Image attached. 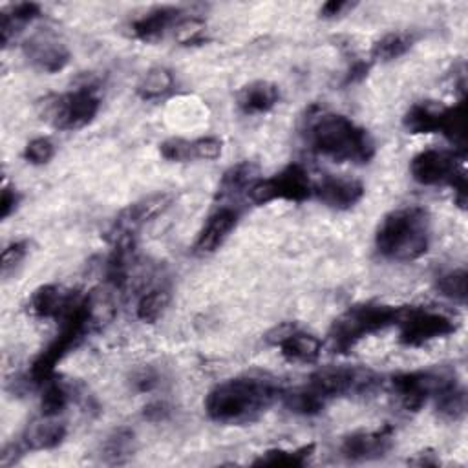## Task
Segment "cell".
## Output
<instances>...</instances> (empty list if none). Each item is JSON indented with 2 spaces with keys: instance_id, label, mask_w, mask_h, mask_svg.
I'll use <instances>...</instances> for the list:
<instances>
[{
  "instance_id": "15",
  "label": "cell",
  "mask_w": 468,
  "mask_h": 468,
  "mask_svg": "<svg viewBox=\"0 0 468 468\" xmlns=\"http://www.w3.org/2000/svg\"><path fill=\"white\" fill-rule=\"evenodd\" d=\"M364 185L349 176H324L313 183V196L325 207L335 210H347L364 197Z\"/></svg>"
},
{
  "instance_id": "41",
  "label": "cell",
  "mask_w": 468,
  "mask_h": 468,
  "mask_svg": "<svg viewBox=\"0 0 468 468\" xmlns=\"http://www.w3.org/2000/svg\"><path fill=\"white\" fill-rule=\"evenodd\" d=\"M349 7H353V4H349L346 0H329L320 7V16L322 18H336Z\"/></svg>"
},
{
  "instance_id": "40",
  "label": "cell",
  "mask_w": 468,
  "mask_h": 468,
  "mask_svg": "<svg viewBox=\"0 0 468 468\" xmlns=\"http://www.w3.org/2000/svg\"><path fill=\"white\" fill-rule=\"evenodd\" d=\"M369 68H371V60H355V62L351 64V68L347 69V73H346L344 84L360 82L362 79H366Z\"/></svg>"
},
{
  "instance_id": "21",
  "label": "cell",
  "mask_w": 468,
  "mask_h": 468,
  "mask_svg": "<svg viewBox=\"0 0 468 468\" xmlns=\"http://www.w3.org/2000/svg\"><path fill=\"white\" fill-rule=\"evenodd\" d=\"M254 181H258V165L252 161H239L223 172L216 190V199L227 201L241 196L243 192L247 194Z\"/></svg>"
},
{
  "instance_id": "34",
  "label": "cell",
  "mask_w": 468,
  "mask_h": 468,
  "mask_svg": "<svg viewBox=\"0 0 468 468\" xmlns=\"http://www.w3.org/2000/svg\"><path fill=\"white\" fill-rule=\"evenodd\" d=\"M55 155V144L48 137H35L31 139L22 152L24 161L29 165H46Z\"/></svg>"
},
{
  "instance_id": "37",
  "label": "cell",
  "mask_w": 468,
  "mask_h": 468,
  "mask_svg": "<svg viewBox=\"0 0 468 468\" xmlns=\"http://www.w3.org/2000/svg\"><path fill=\"white\" fill-rule=\"evenodd\" d=\"M196 159H216L221 155L223 143L218 137H199L192 141Z\"/></svg>"
},
{
  "instance_id": "33",
  "label": "cell",
  "mask_w": 468,
  "mask_h": 468,
  "mask_svg": "<svg viewBox=\"0 0 468 468\" xmlns=\"http://www.w3.org/2000/svg\"><path fill=\"white\" fill-rule=\"evenodd\" d=\"M159 152L166 161H174V163H185V161L196 159L192 141L183 137H170L163 141L159 144Z\"/></svg>"
},
{
  "instance_id": "2",
  "label": "cell",
  "mask_w": 468,
  "mask_h": 468,
  "mask_svg": "<svg viewBox=\"0 0 468 468\" xmlns=\"http://www.w3.org/2000/svg\"><path fill=\"white\" fill-rule=\"evenodd\" d=\"M311 148L336 163L364 165L375 157V141L369 132L342 113H318L307 128Z\"/></svg>"
},
{
  "instance_id": "16",
  "label": "cell",
  "mask_w": 468,
  "mask_h": 468,
  "mask_svg": "<svg viewBox=\"0 0 468 468\" xmlns=\"http://www.w3.org/2000/svg\"><path fill=\"white\" fill-rule=\"evenodd\" d=\"M82 292L64 289L57 283H46L37 287L27 300V313L35 318L60 320L66 311L80 298Z\"/></svg>"
},
{
  "instance_id": "42",
  "label": "cell",
  "mask_w": 468,
  "mask_h": 468,
  "mask_svg": "<svg viewBox=\"0 0 468 468\" xmlns=\"http://www.w3.org/2000/svg\"><path fill=\"white\" fill-rule=\"evenodd\" d=\"M410 464H417V466H437L441 461L437 457V453H433L431 450H424L420 453H417L415 459L408 461Z\"/></svg>"
},
{
  "instance_id": "36",
  "label": "cell",
  "mask_w": 468,
  "mask_h": 468,
  "mask_svg": "<svg viewBox=\"0 0 468 468\" xmlns=\"http://www.w3.org/2000/svg\"><path fill=\"white\" fill-rule=\"evenodd\" d=\"M132 388L139 393H148V391H154L159 384V373L157 369H154L152 366H143L139 369H135L132 373Z\"/></svg>"
},
{
  "instance_id": "4",
  "label": "cell",
  "mask_w": 468,
  "mask_h": 468,
  "mask_svg": "<svg viewBox=\"0 0 468 468\" xmlns=\"http://www.w3.org/2000/svg\"><path fill=\"white\" fill-rule=\"evenodd\" d=\"M400 307L378 303V302H364L347 307L342 314H338L329 327V342L335 353L351 351L360 340L384 331L389 325H395L399 318Z\"/></svg>"
},
{
  "instance_id": "5",
  "label": "cell",
  "mask_w": 468,
  "mask_h": 468,
  "mask_svg": "<svg viewBox=\"0 0 468 468\" xmlns=\"http://www.w3.org/2000/svg\"><path fill=\"white\" fill-rule=\"evenodd\" d=\"M99 108V86L93 80H86L66 93L49 95L42 102V119L57 130H80L95 119Z\"/></svg>"
},
{
  "instance_id": "14",
  "label": "cell",
  "mask_w": 468,
  "mask_h": 468,
  "mask_svg": "<svg viewBox=\"0 0 468 468\" xmlns=\"http://www.w3.org/2000/svg\"><path fill=\"white\" fill-rule=\"evenodd\" d=\"M172 194L157 192L150 194L119 212L113 221L110 234H135L141 230L143 225L150 223L157 216H161L172 205Z\"/></svg>"
},
{
  "instance_id": "23",
  "label": "cell",
  "mask_w": 468,
  "mask_h": 468,
  "mask_svg": "<svg viewBox=\"0 0 468 468\" xmlns=\"http://www.w3.org/2000/svg\"><path fill=\"white\" fill-rule=\"evenodd\" d=\"M42 395H40V415L46 417H58L69 402L75 399V388L71 382L62 380L58 377L48 378L42 386Z\"/></svg>"
},
{
  "instance_id": "19",
  "label": "cell",
  "mask_w": 468,
  "mask_h": 468,
  "mask_svg": "<svg viewBox=\"0 0 468 468\" xmlns=\"http://www.w3.org/2000/svg\"><path fill=\"white\" fill-rule=\"evenodd\" d=\"M183 11L174 5H159L144 13L143 16L135 18L130 26L133 38L141 42H155L159 40L170 27L174 29L176 24L183 18Z\"/></svg>"
},
{
  "instance_id": "26",
  "label": "cell",
  "mask_w": 468,
  "mask_h": 468,
  "mask_svg": "<svg viewBox=\"0 0 468 468\" xmlns=\"http://www.w3.org/2000/svg\"><path fill=\"white\" fill-rule=\"evenodd\" d=\"M174 88H176L174 73L166 68L155 66V68H150L141 77L135 91L143 101H157V99H165L166 95H170L174 91Z\"/></svg>"
},
{
  "instance_id": "6",
  "label": "cell",
  "mask_w": 468,
  "mask_h": 468,
  "mask_svg": "<svg viewBox=\"0 0 468 468\" xmlns=\"http://www.w3.org/2000/svg\"><path fill=\"white\" fill-rule=\"evenodd\" d=\"M382 377L366 366H322L309 375L307 386L314 389L322 399L366 395L371 393Z\"/></svg>"
},
{
  "instance_id": "29",
  "label": "cell",
  "mask_w": 468,
  "mask_h": 468,
  "mask_svg": "<svg viewBox=\"0 0 468 468\" xmlns=\"http://www.w3.org/2000/svg\"><path fill=\"white\" fill-rule=\"evenodd\" d=\"M415 42V37L408 31H393L386 33L382 38H378L371 48V62H389L399 57H402Z\"/></svg>"
},
{
  "instance_id": "13",
  "label": "cell",
  "mask_w": 468,
  "mask_h": 468,
  "mask_svg": "<svg viewBox=\"0 0 468 468\" xmlns=\"http://www.w3.org/2000/svg\"><path fill=\"white\" fill-rule=\"evenodd\" d=\"M267 340L274 344L280 349L282 356L291 362H316L322 351V342L314 335L305 333L291 324L276 327L272 333L267 335Z\"/></svg>"
},
{
  "instance_id": "17",
  "label": "cell",
  "mask_w": 468,
  "mask_h": 468,
  "mask_svg": "<svg viewBox=\"0 0 468 468\" xmlns=\"http://www.w3.org/2000/svg\"><path fill=\"white\" fill-rule=\"evenodd\" d=\"M238 219H239L238 208L230 205H223L216 208L208 216L203 229L199 230L194 243V250L197 254H210L218 250L223 245V241L229 238V234L234 230V227L238 225Z\"/></svg>"
},
{
  "instance_id": "8",
  "label": "cell",
  "mask_w": 468,
  "mask_h": 468,
  "mask_svg": "<svg viewBox=\"0 0 468 468\" xmlns=\"http://www.w3.org/2000/svg\"><path fill=\"white\" fill-rule=\"evenodd\" d=\"M247 196L256 205H267L278 199L302 203L313 196V181L300 163H291L274 176L254 181Z\"/></svg>"
},
{
  "instance_id": "39",
  "label": "cell",
  "mask_w": 468,
  "mask_h": 468,
  "mask_svg": "<svg viewBox=\"0 0 468 468\" xmlns=\"http://www.w3.org/2000/svg\"><path fill=\"white\" fill-rule=\"evenodd\" d=\"M170 415L172 408L165 400H152L143 408V417L150 422H165L170 419Z\"/></svg>"
},
{
  "instance_id": "31",
  "label": "cell",
  "mask_w": 468,
  "mask_h": 468,
  "mask_svg": "<svg viewBox=\"0 0 468 468\" xmlns=\"http://www.w3.org/2000/svg\"><path fill=\"white\" fill-rule=\"evenodd\" d=\"M466 282H468V272H466V269H452V271L441 272V274L437 276L435 285H437V291H439L442 296H446V298H450V300H453V302L464 305L466 294H468V292H466V291H468Z\"/></svg>"
},
{
  "instance_id": "3",
  "label": "cell",
  "mask_w": 468,
  "mask_h": 468,
  "mask_svg": "<svg viewBox=\"0 0 468 468\" xmlns=\"http://www.w3.org/2000/svg\"><path fill=\"white\" fill-rule=\"evenodd\" d=\"M431 241V218L426 208L411 205L386 214L375 232L378 254L393 261L424 256Z\"/></svg>"
},
{
  "instance_id": "1",
  "label": "cell",
  "mask_w": 468,
  "mask_h": 468,
  "mask_svg": "<svg viewBox=\"0 0 468 468\" xmlns=\"http://www.w3.org/2000/svg\"><path fill=\"white\" fill-rule=\"evenodd\" d=\"M280 397V388L263 377H236L216 384L205 397L208 419L219 424H249Z\"/></svg>"
},
{
  "instance_id": "10",
  "label": "cell",
  "mask_w": 468,
  "mask_h": 468,
  "mask_svg": "<svg viewBox=\"0 0 468 468\" xmlns=\"http://www.w3.org/2000/svg\"><path fill=\"white\" fill-rule=\"evenodd\" d=\"M461 159L463 157H459L453 150L426 148L411 159L410 172L419 185H424V186L448 185L450 186L453 179L464 172L459 166Z\"/></svg>"
},
{
  "instance_id": "35",
  "label": "cell",
  "mask_w": 468,
  "mask_h": 468,
  "mask_svg": "<svg viewBox=\"0 0 468 468\" xmlns=\"http://www.w3.org/2000/svg\"><path fill=\"white\" fill-rule=\"evenodd\" d=\"M27 254L26 241H13L2 250V276L11 274Z\"/></svg>"
},
{
  "instance_id": "9",
  "label": "cell",
  "mask_w": 468,
  "mask_h": 468,
  "mask_svg": "<svg viewBox=\"0 0 468 468\" xmlns=\"http://www.w3.org/2000/svg\"><path fill=\"white\" fill-rule=\"evenodd\" d=\"M453 378L455 373L446 367L404 371L391 377V388L408 411H417Z\"/></svg>"
},
{
  "instance_id": "20",
  "label": "cell",
  "mask_w": 468,
  "mask_h": 468,
  "mask_svg": "<svg viewBox=\"0 0 468 468\" xmlns=\"http://www.w3.org/2000/svg\"><path fill=\"white\" fill-rule=\"evenodd\" d=\"M280 102V88L271 80H252L236 93V104L245 115L271 112Z\"/></svg>"
},
{
  "instance_id": "30",
  "label": "cell",
  "mask_w": 468,
  "mask_h": 468,
  "mask_svg": "<svg viewBox=\"0 0 468 468\" xmlns=\"http://www.w3.org/2000/svg\"><path fill=\"white\" fill-rule=\"evenodd\" d=\"M170 302V291L166 287H152L144 291L137 302L135 314L144 324L157 322Z\"/></svg>"
},
{
  "instance_id": "22",
  "label": "cell",
  "mask_w": 468,
  "mask_h": 468,
  "mask_svg": "<svg viewBox=\"0 0 468 468\" xmlns=\"http://www.w3.org/2000/svg\"><path fill=\"white\" fill-rule=\"evenodd\" d=\"M444 104L433 101L415 102L404 115L402 124L408 133H439L442 117H444Z\"/></svg>"
},
{
  "instance_id": "11",
  "label": "cell",
  "mask_w": 468,
  "mask_h": 468,
  "mask_svg": "<svg viewBox=\"0 0 468 468\" xmlns=\"http://www.w3.org/2000/svg\"><path fill=\"white\" fill-rule=\"evenodd\" d=\"M395 430L391 424H384L377 430H360L346 435L340 442V453L353 463L382 459L393 446Z\"/></svg>"
},
{
  "instance_id": "38",
  "label": "cell",
  "mask_w": 468,
  "mask_h": 468,
  "mask_svg": "<svg viewBox=\"0 0 468 468\" xmlns=\"http://www.w3.org/2000/svg\"><path fill=\"white\" fill-rule=\"evenodd\" d=\"M20 203V194L16 188H13L11 185L4 183L2 185V199H0V218L7 219L18 207Z\"/></svg>"
},
{
  "instance_id": "12",
  "label": "cell",
  "mask_w": 468,
  "mask_h": 468,
  "mask_svg": "<svg viewBox=\"0 0 468 468\" xmlns=\"http://www.w3.org/2000/svg\"><path fill=\"white\" fill-rule=\"evenodd\" d=\"M22 51L27 62L44 73H58L69 64V49L49 31L29 37Z\"/></svg>"
},
{
  "instance_id": "27",
  "label": "cell",
  "mask_w": 468,
  "mask_h": 468,
  "mask_svg": "<svg viewBox=\"0 0 468 468\" xmlns=\"http://www.w3.org/2000/svg\"><path fill=\"white\" fill-rule=\"evenodd\" d=\"M435 410L446 420H459L466 413V389L457 380H450L435 397Z\"/></svg>"
},
{
  "instance_id": "25",
  "label": "cell",
  "mask_w": 468,
  "mask_h": 468,
  "mask_svg": "<svg viewBox=\"0 0 468 468\" xmlns=\"http://www.w3.org/2000/svg\"><path fill=\"white\" fill-rule=\"evenodd\" d=\"M314 453V444H303L298 448H271L260 453L250 464L252 466H283V468H302Z\"/></svg>"
},
{
  "instance_id": "32",
  "label": "cell",
  "mask_w": 468,
  "mask_h": 468,
  "mask_svg": "<svg viewBox=\"0 0 468 468\" xmlns=\"http://www.w3.org/2000/svg\"><path fill=\"white\" fill-rule=\"evenodd\" d=\"M174 37L181 46H197L207 42V24L199 16H183L176 27Z\"/></svg>"
},
{
  "instance_id": "24",
  "label": "cell",
  "mask_w": 468,
  "mask_h": 468,
  "mask_svg": "<svg viewBox=\"0 0 468 468\" xmlns=\"http://www.w3.org/2000/svg\"><path fill=\"white\" fill-rule=\"evenodd\" d=\"M135 453V433L128 426L115 428L101 446V457L106 464H124Z\"/></svg>"
},
{
  "instance_id": "7",
  "label": "cell",
  "mask_w": 468,
  "mask_h": 468,
  "mask_svg": "<svg viewBox=\"0 0 468 468\" xmlns=\"http://www.w3.org/2000/svg\"><path fill=\"white\" fill-rule=\"evenodd\" d=\"M399 327V342L406 347H420L431 340L444 338L457 331L459 322L431 307H400L395 322Z\"/></svg>"
},
{
  "instance_id": "28",
  "label": "cell",
  "mask_w": 468,
  "mask_h": 468,
  "mask_svg": "<svg viewBox=\"0 0 468 468\" xmlns=\"http://www.w3.org/2000/svg\"><path fill=\"white\" fill-rule=\"evenodd\" d=\"M283 406L296 413V415H318L324 406H325V399H322L314 389H311L307 384L302 388H294V389H280V397Z\"/></svg>"
},
{
  "instance_id": "18",
  "label": "cell",
  "mask_w": 468,
  "mask_h": 468,
  "mask_svg": "<svg viewBox=\"0 0 468 468\" xmlns=\"http://www.w3.org/2000/svg\"><path fill=\"white\" fill-rule=\"evenodd\" d=\"M66 433L68 430L62 420H57V417L40 415L26 426L18 441L26 452L53 450L66 439Z\"/></svg>"
}]
</instances>
